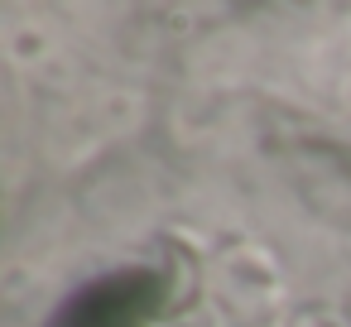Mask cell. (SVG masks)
I'll list each match as a JSON object with an SVG mask.
<instances>
[{
	"label": "cell",
	"mask_w": 351,
	"mask_h": 327,
	"mask_svg": "<svg viewBox=\"0 0 351 327\" xmlns=\"http://www.w3.org/2000/svg\"><path fill=\"white\" fill-rule=\"evenodd\" d=\"M159 279L145 269H125L116 279L92 284L87 293H77L63 317L53 327H140L149 308H159Z\"/></svg>",
	"instance_id": "1"
}]
</instances>
